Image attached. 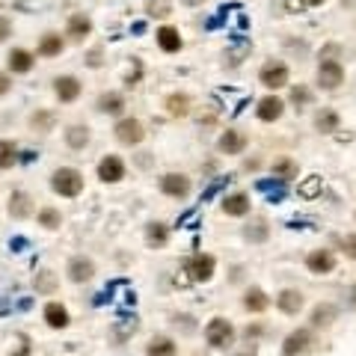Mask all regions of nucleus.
<instances>
[{"mask_svg": "<svg viewBox=\"0 0 356 356\" xmlns=\"http://www.w3.org/2000/svg\"><path fill=\"white\" fill-rule=\"evenodd\" d=\"M48 187L53 196H60V199H77V196H84V190H86V178L77 166H57L48 175Z\"/></svg>", "mask_w": 356, "mask_h": 356, "instance_id": "nucleus-1", "label": "nucleus"}, {"mask_svg": "<svg viewBox=\"0 0 356 356\" xmlns=\"http://www.w3.org/2000/svg\"><path fill=\"white\" fill-rule=\"evenodd\" d=\"M347 80V71H344V62L342 57H324L320 53L318 60V68H315V86L320 92H338Z\"/></svg>", "mask_w": 356, "mask_h": 356, "instance_id": "nucleus-2", "label": "nucleus"}, {"mask_svg": "<svg viewBox=\"0 0 356 356\" xmlns=\"http://www.w3.org/2000/svg\"><path fill=\"white\" fill-rule=\"evenodd\" d=\"M202 335H205V344H208L211 351H229V347L238 342V327L231 324L229 318L214 315L208 324H205Z\"/></svg>", "mask_w": 356, "mask_h": 356, "instance_id": "nucleus-3", "label": "nucleus"}, {"mask_svg": "<svg viewBox=\"0 0 356 356\" xmlns=\"http://www.w3.org/2000/svg\"><path fill=\"white\" fill-rule=\"evenodd\" d=\"M258 84H262L267 92H282V89L291 86V66L279 57L264 60L262 68H258Z\"/></svg>", "mask_w": 356, "mask_h": 356, "instance_id": "nucleus-4", "label": "nucleus"}, {"mask_svg": "<svg viewBox=\"0 0 356 356\" xmlns=\"http://www.w3.org/2000/svg\"><path fill=\"white\" fill-rule=\"evenodd\" d=\"M157 190L173 202H187L193 196V178L187 173H178V169H169V173L157 175Z\"/></svg>", "mask_w": 356, "mask_h": 356, "instance_id": "nucleus-5", "label": "nucleus"}, {"mask_svg": "<svg viewBox=\"0 0 356 356\" xmlns=\"http://www.w3.org/2000/svg\"><path fill=\"white\" fill-rule=\"evenodd\" d=\"M113 137H116V142H119V146H125V149H137V146H142V142H146L149 131H146V125H142V119L125 113L122 119L113 122Z\"/></svg>", "mask_w": 356, "mask_h": 356, "instance_id": "nucleus-6", "label": "nucleus"}, {"mask_svg": "<svg viewBox=\"0 0 356 356\" xmlns=\"http://www.w3.org/2000/svg\"><path fill=\"white\" fill-rule=\"evenodd\" d=\"M181 273L187 276V282H196V285L211 282L214 273H217V255H211V253H193L181 264Z\"/></svg>", "mask_w": 356, "mask_h": 356, "instance_id": "nucleus-7", "label": "nucleus"}, {"mask_svg": "<svg viewBox=\"0 0 356 356\" xmlns=\"http://www.w3.org/2000/svg\"><path fill=\"white\" fill-rule=\"evenodd\" d=\"M92 33H95V21L89 12H71L66 18V27H62V36H66L68 44H84L89 42Z\"/></svg>", "mask_w": 356, "mask_h": 356, "instance_id": "nucleus-8", "label": "nucleus"}, {"mask_svg": "<svg viewBox=\"0 0 356 356\" xmlns=\"http://www.w3.org/2000/svg\"><path fill=\"white\" fill-rule=\"evenodd\" d=\"M303 264H306V270L312 276H329V273H335V267H338V255H335V249H329V246H315L306 253Z\"/></svg>", "mask_w": 356, "mask_h": 356, "instance_id": "nucleus-9", "label": "nucleus"}, {"mask_svg": "<svg viewBox=\"0 0 356 356\" xmlns=\"http://www.w3.org/2000/svg\"><path fill=\"white\" fill-rule=\"evenodd\" d=\"M95 273H98V264H95L92 255L77 253V255H71L68 262H66V279H68L71 285H86V282H92Z\"/></svg>", "mask_w": 356, "mask_h": 356, "instance_id": "nucleus-10", "label": "nucleus"}, {"mask_svg": "<svg viewBox=\"0 0 356 356\" xmlns=\"http://www.w3.org/2000/svg\"><path fill=\"white\" fill-rule=\"evenodd\" d=\"M51 92L60 104H77L84 95V80L77 75H57L51 80Z\"/></svg>", "mask_w": 356, "mask_h": 356, "instance_id": "nucleus-11", "label": "nucleus"}, {"mask_svg": "<svg viewBox=\"0 0 356 356\" xmlns=\"http://www.w3.org/2000/svg\"><path fill=\"white\" fill-rule=\"evenodd\" d=\"M95 175L101 184H122L128 178V164L122 155H104L95 164Z\"/></svg>", "mask_w": 356, "mask_h": 356, "instance_id": "nucleus-12", "label": "nucleus"}, {"mask_svg": "<svg viewBox=\"0 0 356 356\" xmlns=\"http://www.w3.org/2000/svg\"><path fill=\"white\" fill-rule=\"evenodd\" d=\"M288 110V101L279 95V92H267L264 98L255 101V119L264 122V125H276Z\"/></svg>", "mask_w": 356, "mask_h": 356, "instance_id": "nucleus-13", "label": "nucleus"}, {"mask_svg": "<svg viewBox=\"0 0 356 356\" xmlns=\"http://www.w3.org/2000/svg\"><path fill=\"white\" fill-rule=\"evenodd\" d=\"M312 344H315V329L297 327L282 338V356H303V353L312 351Z\"/></svg>", "mask_w": 356, "mask_h": 356, "instance_id": "nucleus-14", "label": "nucleus"}, {"mask_svg": "<svg viewBox=\"0 0 356 356\" xmlns=\"http://www.w3.org/2000/svg\"><path fill=\"white\" fill-rule=\"evenodd\" d=\"M220 211L226 214V217H231V220H246L249 214H253V199H249L246 190H231V193L222 196Z\"/></svg>", "mask_w": 356, "mask_h": 356, "instance_id": "nucleus-15", "label": "nucleus"}, {"mask_svg": "<svg viewBox=\"0 0 356 356\" xmlns=\"http://www.w3.org/2000/svg\"><path fill=\"white\" fill-rule=\"evenodd\" d=\"M36 199L27 190H12L9 193V199H6V214L12 220H18V222H24V220H30V217H36Z\"/></svg>", "mask_w": 356, "mask_h": 356, "instance_id": "nucleus-16", "label": "nucleus"}, {"mask_svg": "<svg viewBox=\"0 0 356 356\" xmlns=\"http://www.w3.org/2000/svg\"><path fill=\"white\" fill-rule=\"evenodd\" d=\"M125 110H128V98H125V92H119V89H104V92L95 98V113H101V116L122 119Z\"/></svg>", "mask_w": 356, "mask_h": 356, "instance_id": "nucleus-17", "label": "nucleus"}, {"mask_svg": "<svg viewBox=\"0 0 356 356\" xmlns=\"http://www.w3.org/2000/svg\"><path fill=\"white\" fill-rule=\"evenodd\" d=\"M246 146H249V137H246V131H240V128H226V131H220V137H217V151L226 157L244 155Z\"/></svg>", "mask_w": 356, "mask_h": 356, "instance_id": "nucleus-18", "label": "nucleus"}, {"mask_svg": "<svg viewBox=\"0 0 356 356\" xmlns=\"http://www.w3.org/2000/svg\"><path fill=\"white\" fill-rule=\"evenodd\" d=\"M270 306H273V297L262 285H246L244 294H240V309L249 312V315H264Z\"/></svg>", "mask_w": 356, "mask_h": 356, "instance_id": "nucleus-19", "label": "nucleus"}, {"mask_svg": "<svg viewBox=\"0 0 356 356\" xmlns=\"http://www.w3.org/2000/svg\"><path fill=\"white\" fill-rule=\"evenodd\" d=\"M62 142L68 151H86L92 146V128L86 122H71L62 128Z\"/></svg>", "mask_w": 356, "mask_h": 356, "instance_id": "nucleus-20", "label": "nucleus"}, {"mask_svg": "<svg viewBox=\"0 0 356 356\" xmlns=\"http://www.w3.org/2000/svg\"><path fill=\"white\" fill-rule=\"evenodd\" d=\"M273 306L279 309L285 318H297L300 312L306 309V294H303L300 288H282L273 297Z\"/></svg>", "mask_w": 356, "mask_h": 356, "instance_id": "nucleus-21", "label": "nucleus"}, {"mask_svg": "<svg viewBox=\"0 0 356 356\" xmlns=\"http://www.w3.org/2000/svg\"><path fill=\"white\" fill-rule=\"evenodd\" d=\"M36 68V51H30V48H12L6 53V71L12 77H21V75H30V71Z\"/></svg>", "mask_w": 356, "mask_h": 356, "instance_id": "nucleus-22", "label": "nucleus"}, {"mask_svg": "<svg viewBox=\"0 0 356 356\" xmlns=\"http://www.w3.org/2000/svg\"><path fill=\"white\" fill-rule=\"evenodd\" d=\"M155 44L164 53H181L184 51V36H181V30H178L175 24H160L157 30H155Z\"/></svg>", "mask_w": 356, "mask_h": 356, "instance_id": "nucleus-23", "label": "nucleus"}, {"mask_svg": "<svg viewBox=\"0 0 356 356\" xmlns=\"http://www.w3.org/2000/svg\"><path fill=\"white\" fill-rule=\"evenodd\" d=\"M66 36L57 33V30H44L39 36V42H36V57H42V60H57L62 57V51H66Z\"/></svg>", "mask_w": 356, "mask_h": 356, "instance_id": "nucleus-24", "label": "nucleus"}, {"mask_svg": "<svg viewBox=\"0 0 356 356\" xmlns=\"http://www.w3.org/2000/svg\"><path fill=\"white\" fill-rule=\"evenodd\" d=\"M42 320H44V327L48 329H68L71 327V312H68L66 303L48 300L42 306Z\"/></svg>", "mask_w": 356, "mask_h": 356, "instance_id": "nucleus-25", "label": "nucleus"}, {"mask_svg": "<svg viewBox=\"0 0 356 356\" xmlns=\"http://www.w3.org/2000/svg\"><path fill=\"white\" fill-rule=\"evenodd\" d=\"M164 110L169 119H187V116L193 113V98L190 92H184V89H175V92H169L164 98Z\"/></svg>", "mask_w": 356, "mask_h": 356, "instance_id": "nucleus-26", "label": "nucleus"}, {"mask_svg": "<svg viewBox=\"0 0 356 356\" xmlns=\"http://www.w3.org/2000/svg\"><path fill=\"white\" fill-rule=\"evenodd\" d=\"M312 125H315L318 134H338L342 131V113L335 107H318L315 116H312Z\"/></svg>", "mask_w": 356, "mask_h": 356, "instance_id": "nucleus-27", "label": "nucleus"}, {"mask_svg": "<svg viewBox=\"0 0 356 356\" xmlns=\"http://www.w3.org/2000/svg\"><path fill=\"white\" fill-rule=\"evenodd\" d=\"M169 238H173V231L164 220H149L146 222V231H142V240H146L149 249H164L169 244Z\"/></svg>", "mask_w": 356, "mask_h": 356, "instance_id": "nucleus-28", "label": "nucleus"}, {"mask_svg": "<svg viewBox=\"0 0 356 356\" xmlns=\"http://www.w3.org/2000/svg\"><path fill=\"white\" fill-rule=\"evenodd\" d=\"M240 235H244L246 244H267V238H270V222H267V217H253L249 214L246 226L240 229Z\"/></svg>", "mask_w": 356, "mask_h": 356, "instance_id": "nucleus-29", "label": "nucleus"}, {"mask_svg": "<svg viewBox=\"0 0 356 356\" xmlns=\"http://www.w3.org/2000/svg\"><path fill=\"white\" fill-rule=\"evenodd\" d=\"M335 318H338V306H335V303H318V306L309 312V324L306 327H312L318 333V329L333 327Z\"/></svg>", "mask_w": 356, "mask_h": 356, "instance_id": "nucleus-30", "label": "nucleus"}, {"mask_svg": "<svg viewBox=\"0 0 356 356\" xmlns=\"http://www.w3.org/2000/svg\"><path fill=\"white\" fill-rule=\"evenodd\" d=\"M270 175L279 178V181H294L300 175V164L291 155H279L270 160Z\"/></svg>", "mask_w": 356, "mask_h": 356, "instance_id": "nucleus-31", "label": "nucleus"}, {"mask_svg": "<svg viewBox=\"0 0 356 356\" xmlns=\"http://www.w3.org/2000/svg\"><path fill=\"white\" fill-rule=\"evenodd\" d=\"M30 128L33 131H39V134H51V131H57V113L51 110V107H36V110L30 113Z\"/></svg>", "mask_w": 356, "mask_h": 356, "instance_id": "nucleus-32", "label": "nucleus"}, {"mask_svg": "<svg viewBox=\"0 0 356 356\" xmlns=\"http://www.w3.org/2000/svg\"><path fill=\"white\" fill-rule=\"evenodd\" d=\"M36 222H39L44 231H57V229H62L66 217H62V211L57 205H42V208L36 211Z\"/></svg>", "mask_w": 356, "mask_h": 356, "instance_id": "nucleus-33", "label": "nucleus"}, {"mask_svg": "<svg viewBox=\"0 0 356 356\" xmlns=\"http://www.w3.org/2000/svg\"><path fill=\"white\" fill-rule=\"evenodd\" d=\"M288 104L294 110H306V107L315 104V89L306 84H291L288 86Z\"/></svg>", "mask_w": 356, "mask_h": 356, "instance_id": "nucleus-34", "label": "nucleus"}, {"mask_svg": "<svg viewBox=\"0 0 356 356\" xmlns=\"http://www.w3.org/2000/svg\"><path fill=\"white\" fill-rule=\"evenodd\" d=\"M146 356H178V342L173 335H151L146 344Z\"/></svg>", "mask_w": 356, "mask_h": 356, "instance_id": "nucleus-35", "label": "nucleus"}, {"mask_svg": "<svg viewBox=\"0 0 356 356\" xmlns=\"http://www.w3.org/2000/svg\"><path fill=\"white\" fill-rule=\"evenodd\" d=\"M18 157H21V146L9 137H0V173L12 169L18 164Z\"/></svg>", "mask_w": 356, "mask_h": 356, "instance_id": "nucleus-36", "label": "nucleus"}, {"mask_svg": "<svg viewBox=\"0 0 356 356\" xmlns=\"http://www.w3.org/2000/svg\"><path fill=\"white\" fill-rule=\"evenodd\" d=\"M57 273L53 270H39L33 276V288L39 291V294H44V297H53V291H57Z\"/></svg>", "mask_w": 356, "mask_h": 356, "instance_id": "nucleus-37", "label": "nucleus"}, {"mask_svg": "<svg viewBox=\"0 0 356 356\" xmlns=\"http://www.w3.org/2000/svg\"><path fill=\"white\" fill-rule=\"evenodd\" d=\"M240 335L246 338V344H258V338L267 335V324H262V320H249V324L240 329Z\"/></svg>", "mask_w": 356, "mask_h": 356, "instance_id": "nucleus-38", "label": "nucleus"}, {"mask_svg": "<svg viewBox=\"0 0 356 356\" xmlns=\"http://www.w3.org/2000/svg\"><path fill=\"white\" fill-rule=\"evenodd\" d=\"M146 12H149V18H169L173 15V0H149L146 3Z\"/></svg>", "mask_w": 356, "mask_h": 356, "instance_id": "nucleus-39", "label": "nucleus"}, {"mask_svg": "<svg viewBox=\"0 0 356 356\" xmlns=\"http://www.w3.org/2000/svg\"><path fill=\"white\" fill-rule=\"evenodd\" d=\"M12 33H15V24H12V18H9V15H0V44L12 39Z\"/></svg>", "mask_w": 356, "mask_h": 356, "instance_id": "nucleus-40", "label": "nucleus"}, {"mask_svg": "<svg viewBox=\"0 0 356 356\" xmlns=\"http://www.w3.org/2000/svg\"><path fill=\"white\" fill-rule=\"evenodd\" d=\"M342 253H344V258L356 262V235H344L342 238Z\"/></svg>", "mask_w": 356, "mask_h": 356, "instance_id": "nucleus-41", "label": "nucleus"}, {"mask_svg": "<svg viewBox=\"0 0 356 356\" xmlns=\"http://www.w3.org/2000/svg\"><path fill=\"white\" fill-rule=\"evenodd\" d=\"M86 66L89 68H101L104 66V48H92L86 53Z\"/></svg>", "mask_w": 356, "mask_h": 356, "instance_id": "nucleus-42", "label": "nucleus"}, {"mask_svg": "<svg viewBox=\"0 0 356 356\" xmlns=\"http://www.w3.org/2000/svg\"><path fill=\"white\" fill-rule=\"evenodd\" d=\"M12 86H15V77L9 75V71H0V98H6L12 92Z\"/></svg>", "mask_w": 356, "mask_h": 356, "instance_id": "nucleus-43", "label": "nucleus"}, {"mask_svg": "<svg viewBox=\"0 0 356 356\" xmlns=\"http://www.w3.org/2000/svg\"><path fill=\"white\" fill-rule=\"evenodd\" d=\"M205 3H208V0H181V6H187V9H199Z\"/></svg>", "mask_w": 356, "mask_h": 356, "instance_id": "nucleus-44", "label": "nucleus"}, {"mask_svg": "<svg viewBox=\"0 0 356 356\" xmlns=\"http://www.w3.org/2000/svg\"><path fill=\"white\" fill-rule=\"evenodd\" d=\"M238 356H258V347H255V344H246V347H244V351H240Z\"/></svg>", "mask_w": 356, "mask_h": 356, "instance_id": "nucleus-45", "label": "nucleus"}, {"mask_svg": "<svg viewBox=\"0 0 356 356\" xmlns=\"http://www.w3.org/2000/svg\"><path fill=\"white\" fill-rule=\"evenodd\" d=\"M303 3H306V6H312V9H318V6H324L327 0H303Z\"/></svg>", "mask_w": 356, "mask_h": 356, "instance_id": "nucleus-46", "label": "nucleus"}]
</instances>
